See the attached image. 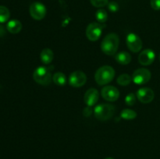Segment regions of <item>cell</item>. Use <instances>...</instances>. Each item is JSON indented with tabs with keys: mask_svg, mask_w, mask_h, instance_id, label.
Returning a JSON list of instances; mask_svg holds the SVG:
<instances>
[{
	"mask_svg": "<svg viewBox=\"0 0 160 159\" xmlns=\"http://www.w3.org/2000/svg\"><path fill=\"white\" fill-rule=\"evenodd\" d=\"M138 114L134 112V110L131 109H123L120 113V117L123 119L126 120H131L134 119L137 117Z\"/></svg>",
	"mask_w": 160,
	"mask_h": 159,
	"instance_id": "19",
	"label": "cell"
},
{
	"mask_svg": "<svg viewBox=\"0 0 160 159\" xmlns=\"http://www.w3.org/2000/svg\"><path fill=\"white\" fill-rule=\"evenodd\" d=\"M116 112L115 106L110 104H101L97 105L94 110V114L97 119L100 121L109 120L114 115Z\"/></svg>",
	"mask_w": 160,
	"mask_h": 159,
	"instance_id": "3",
	"label": "cell"
},
{
	"mask_svg": "<svg viewBox=\"0 0 160 159\" xmlns=\"http://www.w3.org/2000/svg\"><path fill=\"white\" fill-rule=\"evenodd\" d=\"M30 15L36 20H41L45 18L46 15V8L45 5L39 2H34L30 6Z\"/></svg>",
	"mask_w": 160,
	"mask_h": 159,
	"instance_id": "7",
	"label": "cell"
},
{
	"mask_svg": "<svg viewBox=\"0 0 160 159\" xmlns=\"http://www.w3.org/2000/svg\"><path fill=\"white\" fill-rule=\"evenodd\" d=\"M127 45L133 52H138L142 48V41L138 35L134 33H131L127 36Z\"/></svg>",
	"mask_w": 160,
	"mask_h": 159,
	"instance_id": "9",
	"label": "cell"
},
{
	"mask_svg": "<svg viewBox=\"0 0 160 159\" xmlns=\"http://www.w3.org/2000/svg\"><path fill=\"white\" fill-rule=\"evenodd\" d=\"M93 6L97 8L104 7L109 3V0H90Z\"/></svg>",
	"mask_w": 160,
	"mask_h": 159,
	"instance_id": "23",
	"label": "cell"
},
{
	"mask_svg": "<svg viewBox=\"0 0 160 159\" xmlns=\"http://www.w3.org/2000/svg\"><path fill=\"white\" fill-rule=\"evenodd\" d=\"M92 114V107H90V106H87V107L84 109V111H83V115H84V116L85 117L91 116Z\"/></svg>",
	"mask_w": 160,
	"mask_h": 159,
	"instance_id": "26",
	"label": "cell"
},
{
	"mask_svg": "<svg viewBox=\"0 0 160 159\" xmlns=\"http://www.w3.org/2000/svg\"><path fill=\"white\" fill-rule=\"evenodd\" d=\"M40 58L41 61L44 64L48 65V64H50L52 62L53 59H54V53H53V51L50 48H44L42 51V52H41Z\"/></svg>",
	"mask_w": 160,
	"mask_h": 159,
	"instance_id": "14",
	"label": "cell"
},
{
	"mask_svg": "<svg viewBox=\"0 0 160 159\" xmlns=\"http://www.w3.org/2000/svg\"><path fill=\"white\" fill-rule=\"evenodd\" d=\"M137 98L143 104H148L152 102L155 98V93L151 88L148 87H142L138 90Z\"/></svg>",
	"mask_w": 160,
	"mask_h": 159,
	"instance_id": "11",
	"label": "cell"
},
{
	"mask_svg": "<svg viewBox=\"0 0 160 159\" xmlns=\"http://www.w3.org/2000/svg\"><path fill=\"white\" fill-rule=\"evenodd\" d=\"M159 61H160V55H159Z\"/></svg>",
	"mask_w": 160,
	"mask_h": 159,
	"instance_id": "28",
	"label": "cell"
},
{
	"mask_svg": "<svg viewBox=\"0 0 160 159\" xmlns=\"http://www.w3.org/2000/svg\"><path fill=\"white\" fill-rule=\"evenodd\" d=\"M156 59V54L154 51L150 48L145 49L138 55V62L142 65H149L154 62Z\"/></svg>",
	"mask_w": 160,
	"mask_h": 159,
	"instance_id": "12",
	"label": "cell"
},
{
	"mask_svg": "<svg viewBox=\"0 0 160 159\" xmlns=\"http://www.w3.org/2000/svg\"><path fill=\"white\" fill-rule=\"evenodd\" d=\"M131 80H132V77L130 76L129 74L127 73H123V74L120 75L117 78V84L120 86H128L131 84Z\"/></svg>",
	"mask_w": 160,
	"mask_h": 159,
	"instance_id": "18",
	"label": "cell"
},
{
	"mask_svg": "<svg viewBox=\"0 0 160 159\" xmlns=\"http://www.w3.org/2000/svg\"><path fill=\"white\" fill-rule=\"evenodd\" d=\"M87 82V76L82 71H74L69 76V84L73 87H83Z\"/></svg>",
	"mask_w": 160,
	"mask_h": 159,
	"instance_id": "8",
	"label": "cell"
},
{
	"mask_svg": "<svg viewBox=\"0 0 160 159\" xmlns=\"http://www.w3.org/2000/svg\"><path fill=\"white\" fill-rule=\"evenodd\" d=\"M6 29L11 34H18L22 29V23L17 20H12L8 22Z\"/></svg>",
	"mask_w": 160,
	"mask_h": 159,
	"instance_id": "15",
	"label": "cell"
},
{
	"mask_svg": "<svg viewBox=\"0 0 160 159\" xmlns=\"http://www.w3.org/2000/svg\"><path fill=\"white\" fill-rule=\"evenodd\" d=\"M150 5L154 10H160V0H151Z\"/></svg>",
	"mask_w": 160,
	"mask_h": 159,
	"instance_id": "25",
	"label": "cell"
},
{
	"mask_svg": "<svg viewBox=\"0 0 160 159\" xmlns=\"http://www.w3.org/2000/svg\"><path fill=\"white\" fill-rule=\"evenodd\" d=\"M10 17V12L4 6H0V23H6Z\"/></svg>",
	"mask_w": 160,
	"mask_h": 159,
	"instance_id": "20",
	"label": "cell"
},
{
	"mask_svg": "<svg viewBox=\"0 0 160 159\" xmlns=\"http://www.w3.org/2000/svg\"><path fill=\"white\" fill-rule=\"evenodd\" d=\"M95 17H96V20H98V23H106V20H107L108 14L105 9H98L96 12V13H95Z\"/></svg>",
	"mask_w": 160,
	"mask_h": 159,
	"instance_id": "21",
	"label": "cell"
},
{
	"mask_svg": "<svg viewBox=\"0 0 160 159\" xmlns=\"http://www.w3.org/2000/svg\"><path fill=\"white\" fill-rule=\"evenodd\" d=\"M102 97L108 101H116L120 97V92L113 86H106L101 90Z\"/></svg>",
	"mask_w": 160,
	"mask_h": 159,
	"instance_id": "10",
	"label": "cell"
},
{
	"mask_svg": "<svg viewBox=\"0 0 160 159\" xmlns=\"http://www.w3.org/2000/svg\"><path fill=\"white\" fill-rule=\"evenodd\" d=\"M52 81L57 86L62 87V86H64L67 84V76H66V75L63 73L56 72L52 76Z\"/></svg>",
	"mask_w": 160,
	"mask_h": 159,
	"instance_id": "17",
	"label": "cell"
},
{
	"mask_svg": "<svg viewBox=\"0 0 160 159\" xmlns=\"http://www.w3.org/2000/svg\"><path fill=\"white\" fill-rule=\"evenodd\" d=\"M151 72L145 68H140L134 72L132 76V80L134 84L142 85L148 83L151 79Z\"/></svg>",
	"mask_w": 160,
	"mask_h": 159,
	"instance_id": "6",
	"label": "cell"
},
{
	"mask_svg": "<svg viewBox=\"0 0 160 159\" xmlns=\"http://www.w3.org/2000/svg\"><path fill=\"white\" fill-rule=\"evenodd\" d=\"M115 59L121 65H128L131 62V55L127 51H121L116 55Z\"/></svg>",
	"mask_w": 160,
	"mask_h": 159,
	"instance_id": "16",
	"label": "cell"
},
{
	"mask_svg": "<svg viewBox=\"0 0 160 159\" xmlns=\"http://www.w3.org/2000/svg\"><path fill=\"white\" fill-rule=\"evenodd\" d=\"M105 159H114V158H112V157H106V158H105Z\"/></svg>",
	"mask_w": 160,
	"mask_h": 159,
	"instance_id": "27",
	"label": "cell"
},
{
	"mask_svg": "<svg viewBox=\"0 0 160 159\" xmlns=\"http://www.w3.org/2000/svg\"><path fill=\"white\" fill-rule=\"evenodd\" d=\"M98 98H99V93H98V90L95 88L88 89L84 94V100L87 106L92 107L93 105H95L98 102Z\"/></svg>",
	"mask_w": 160,
	"mask_h": 159,
	"instance_id": "13",
	"label": "cell"
},
{
	"mask_svg": "<svg viewBox=\"0 0 160 159\" xmlns=\"http://www.w3.org/2000/svg\"><path fill=\"white\" fill-rule=\"evenodd\" d=\"M136 102V95L134 93H130L125 98V103L128 106H133Z\"/></svg>",
	"mask_w": 160,
	"mask_h": 159,
	"instance_id": "22",
	"label": "cell"
},
{
	"mask_svg": "<svg viewBox=\"0 0 160 159\" xmlns=\"http://www.w3.org/2000/svg\"><path fill=\"white\" fill-rule=\"evenodd\" d=\"M108 9L112 12H117L119 9L118 3L116 2H110L108 3Z\"/></svg>",
	"mask_w": 160,
	"mask_h": 159,
	"instance_id": "24",
	"label": "cell"
},
{
	"mask_svg": "<svg viewBox=\"0 0 160 159\" xmlns=\"http://www.w3.org/2000/svg\"><path fill=\"white\" fill-rule=\"evenodd\" d=\"M118 35L115 33H110L103 38L101 43V49L107 55H113L117 53L119 47Z\"/></svg>",
	"mask_w": 160,
	"mask_h": 159,
	"instance_id": "1",
	"label": "cell"
},
{
	"mask_svg": "<svg viewBox=\"0 0 160 159\" xmlns=\"http://www.w3.org/2000/svg\"><path fill=\"white\" fill-rule=\"evenodd\" d=\"M33 78L36 83L44 86L48 85L52 80L51 70L45 66L38 67L33 73Z\"/></svg>",
	"mask_w": 160,
	"mask_h": 159,
	"instance_id": "4",
	"label": "cell"
},
{
	"mask_svg": "<svg viewBox=\"0 0 160 159\" xmlns=\"http://www.w3.org/2000/svg\"><path fill=\"white\" fill-rule=\"evenodd\" d=\"M115 77V70L110 65H103L97 70L95 74V80L98 85H106Z\"/></svg>",
	"mask_w": 160,
	"mask_h": 159,
	"instance_id": "2",
	"label": "cell"
},
{
	"mask_svg": "<svg viewBox=\"0 0 160 159\" xmlns=\"http://www.w3.org/2000/svg\"><path fill=\"white\" fill-rule=\"evenodd\" d=\"M105 25L99 23H91L86 28V36L88 38V40L92 41H96L100 38L102 33L103 28L105 27Z\"/></svg>",
	"mask_w": 160,
	"mask_h": 159,
	"instance_id": "5",
	"label": "cell"
}]
</instances>
